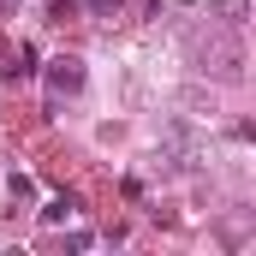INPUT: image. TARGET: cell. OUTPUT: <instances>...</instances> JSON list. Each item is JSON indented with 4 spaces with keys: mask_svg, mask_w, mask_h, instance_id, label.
I'll return each mask as SVG.
<instances>
[{
    "mask_svg": "<svg viewBox=\"0 0 256 256\" xmlns=\"http://www.w3.org/2000/svg\"><path fill=\"white\" fill-rule=\"evenodd\" d=\"M90 12H102V18H120V0H90Z\"/></svg>",
    "mask_w": 256,
    "mask_h": 256,
    "instance_id": "ba28073f",
    "label": "cell"
},
{
    "mask_svg": "<svg viewBox=\"0 0 256 256\" xmlns=\"http://www.w3.org/2000/svg\"><path fill=\"white\" fill-rule=\"evenodd\" d=\"M72 208H78L72 196H54V202L42 208V220H48V226H60V220H72Z\"/></svg>",
    "mask_w": 256,
    "mask_h": 256,
    "instance_id": "5b68a950",
    "label": "cell"
},
{
    "mask_svg": "<svg viewBox=\"0 0 256 256\" xmlns=\"http://www.w3.org/2000/svg\"><path fill=\"white\" fill-rule=\"evenodd\" d=\"M191 131H173V137H167V143H161V155H167V167H191Z\"/></svg>",
    "mask_w": 256,
    "mask_h": 256,
    "instance_id": "7a4b0ae2",
    "label": "cell"
},
{
    "mask_svg": "<svg viewBox=\"0 0 256 256\" xmlns=\"http://www.w3.org/2000/svg\"><path fill=\"white\" fill-rule=\"evenodd\" d=\"M48 84H54V96H78L84 90V60L78 54H60V60L48 66Z\"/></svg>",
    "mask_w": 256,
    "mask_h": 256,
    "instance_id": "6da1fadb",
    "label": "cell"
},
{
    "mask_svg": "<svg viewBox=\"0 0 256 256\" xmlns=\"http://www.w3.org/2000/svg\"><path fill=\"white\" fill-rule=\"evenodd\" d=\"M214 12H220L232 30H238V24H244V12H250V0H214Z\"/></svg>",
    "mask_w": 256,
    "mask_h": 256,
    "instance_id": "277c9868",
    "label": "cell"
},
{
    "mask_svg": "<svg viewBox=\"0 0 256 256\" xmlns=\"http://www.w3.org/2000/svg\"><path fill=\"white\" fill-rule=\"evenodd\" d=\"M30 72H36V54H30V48H18V54L6 60V84H24Z\"/></svg>",
    "mask_w": 256,
    "mask_h": 256,
    "instance_id": "3957f363",
    "label": "cell"
},
{
    "mask_svg": "<svg viewBox=\"0 0 256 256\" xmlns=\"http://www.w3.org/2000/svg\"><path fill=\"white\" fill-rule=\"evenodd\" d=\"M48 18H54V24H66V18H78V0H54V6H48Z\"/></svg>",
    "mask_w": 256,
    "mask_h": 256,
    "instance_id": "52a82bcc",
    "label": "cell"
},
{
    "mask_svg": "<svg viewBox=\"0 0 256 256\" xmlns=\"http://www.w3.org/2000/svg\"><path fill=\"white\" fill-rule=\"evenodd\" d=\"M6 191H12V202H24L36 185H30V173H12V179H6Z\"/></svg>",
    "mask_w": 256,
    "mask_h": 256,
    "instance_id": "8992f818",
    "label": "cell"
}]
</instances>
